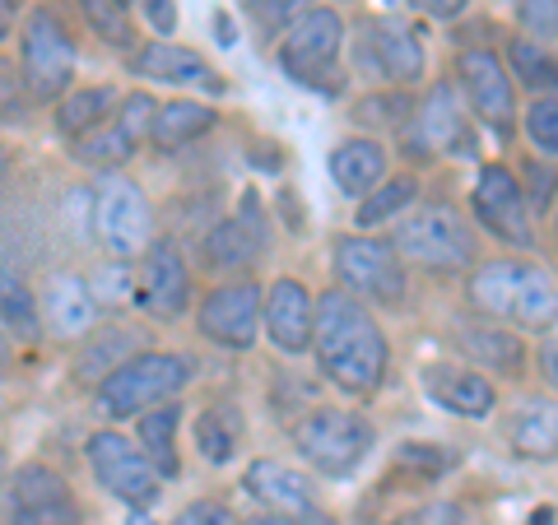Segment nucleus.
<instances>
[{
  "instance_id": "obj_1",
  "label": "nucleus",
  "mask_w": 558,
  "mask_h": 525,
  "mask_svg": "<svg viewBox=\"0 0 558 525\" xmlns=\"http://www.w3.org/2000/svg\"><path fill=\"white\" fill-rule=\"evenodd\" d=\"M312 354H317L322 373L349 395H373L387 381V363H391L387 335H381L368 303L349 297L344 289H326L317 297Z\"/></svg>"
},
{
  "instance_id": "obj_2",
  "label": "nucleus",
  "mask_w": 558,
  "mask_h": 525,
  "mask_svg": "<svg viewBox=\"0 0 558 525\" xmlns=\"http://www.w3.org/2000/svg\"><path fill=\"white\" fill-rule=\"evenodd\" d=\"M186 381H191V363L182 354L145 349V354H131L121 367H112L94 387V400L108 418H140L168 405V400H178L186 391Z\"/></svg>"
},
{
  "instance_id": "obj_3",
  "label": "nucleus",
  "mask_w": 558,
  "mask_h": 525,
  "mask_svg": "<svg viewBox=\"0 0 558 525\" xmlns=\"http://www.w3.org/2000/svg\"><path fill=\"white\" fill-rule=\"evenodd\" d=\"M340 51H344V20L330 5H312L299 14L275 42V61L279 70L303 84V89H322V94H340Z\"/></svg>"
},
{
  "instance_id": "obj_4",
  "label": "nucleus",
  "mask_w": 558,
  "mask_h": 525,
  "mask_svg": "<svg viewBox=\"0 0 558 525\" xmlns=\"http://www.w3.org/2000/svg\"><path fill=\"white\" fill-rule=\"evenodd\" d=\"M391 247L405 266L433 270V274H461L475 260V233H470V223L457 205L433 200L396 223Z\"/></svg>"
},
{
  "instance_id": "obj_5",
  "label": "nucleus",
  "mask_w": 558,
  "mask_h": 525,
  "mask_svg": "<svg viewBox=\"0 0 558 525\" xmlns=\"http://www.w3.org/2000/svg\"><path fill=\"white\" fill-rule=\"evenodd\" d=\"M377 442V428L354 410H307L299 424H293V447L299 456L326 479H349L354 469L368 461V451Z\"/></svg>"
},
{
  "instance_id": "obj_6",
  "label": "nucleus",
  "mask_w": 558,
  "mask_h": 525,
  "mask_svg": "<svg viewBox=\"0 0 558 525\" xmlns=\"http://www.w3.org/2000/svg\"><path fill=\"white\" fill-rule=\"evenodd\" d=\"M75 38H70V28L61 24L57 10H28V20L20 28V70H24V89L28 98L38 102H57L70 94V84H75Z\"/></svg>"
},
{
  "instance_id": "obj_7",
  "label": "nucleus",
  "mask_w": 558,
  "mask_h": 525,
  "mask_svg": "<svg viewBox=\"0 0 558 525\" xmlns=\"http://www.w3.org/2000/svg\"><path fill=\"white\" fill-rule=\"evenodd\" d=\"M330 270H336L340 289L359 303L400 307L405 303V260L396 256L391 242L368 233H344L330 242Z\"/></svg>"
},
{
  "instance_id": "obj_8",
  "label": "nucleus",
  "mask_w": 558,
  "mask_h": 525,
  "mask_svg": "<svg viewBox=\"0 0 558 525\" xmlns=\"http://www.w3.org/2000/svg\"><path fill=\"white\" fill-rule=\"evenodd\" d=\"M84 461H89L98 488H108L131 512H149L163 493V475L149 465V456L121 428H98L89 442H84Z\"/></svg>"
},
{
  "instance_id": "obj_9",
  "label": "nucleus",
  "mask_w": 558,
  "mask_h": 525,
  "mask_svg": "<svg viewBox=\"0 0 558 525\" xmlns=\"http://www.w3.org/2000/svg\"><path fill=\"white\" fill-rule=\"evenodd\" d=\"M89 223H94L98 247L108 252V256H117V260L145 256V247L154 242V209H149V196H145V191H140L131 178H108V182L94 191Z\"/></svg>"
},
{
  "instance_id": "obj_10",
  "label": "nucleus",
  "mask_w": 558,
  "mask_h": 525,
  "mask_svg": "<svg viewBox=\"0 0 558 525\" xmlns=\"http://www.w3.org/2000/svg\"><path fill=\"white\" fill-rule=\"evenodd\" d=\"M470 209H475V223L498 237L502 247L531 252L535 247V229H531V205H526V186H521V172H512L508 163H484L475 191H470Z\"/></svg>"
},
{
  "instance_id": "obj_11",
  "label": "nucleus",
  "mask_w": 558,
  "mask_h": 525,
  "mask_svg": "<svg viewBox=\"0 0 558 525\" xmlns=\"http://www.w3.org/2000/svg\"><path fill=\"white\" fill-rule=\"evenodd\" d=\"M457 89L465 94L470 112H475L488 131L508 135L517 126V84H512V70L498 51L461 47L457 51Z\"/></svg>"
},
{
  "instance_id": "obj_12",
  "label": "nucleus",
  "mask_w": 558,
  "mask_h": 525,
  "mask_svg": "<svg viewBox=\"0 0 558 525\" xmlns=\"http://www.w3.org/2000/svg\"><path fill=\"white\" fill-rule=\"evenodd\" d=\"M260 307H266V289L256 279H229L196 303V330L209 344L242 354L260 335Z\"/></svg>"
},
{
  "instance_id": "obj_13",
  "label": "nucleus",
  "mask_w": 558,
  "mask_h": 525,
  "mask_svg": "<svg viewBox=\"0 0 558 525\" xmlns=\"http://www.w3.org/2000/svg\"><path fill=\"white\" fill-rule=\"evenodd\" d=\"M135 307L154 321H178L191 307V270L178 242L154 237L135 266Z\"/></svg>"
},
{
  "instance_id": "obj_14",
  "label": "nucleus",
  "mask_w": 558,
  "mask_h": 525,
  "mask_svg": "<svg viewBox=\"0 0 558 525\" xmlns=\"http://www.w3.org/2000/svg\"><path fill=\"white\" fill-rule=\"evenodd\" d=\"M359 65L368 70L373 80L410 89V84L424 80V47H418V38L400 20L377 14V20L359 24Z\"/></svg>"
},
{
  "instance_id": "obj_15",
  "label": "nucleus",
  "mask_w": 558,
  "mask_h": 525,
  "mask_svg": "<svg viewBox=\"0 0 558 525\" xmlns=\"http://www.w3.org/2000/svg\"><path fill=\"white\" fill-rule=\"evenodd\" d=\"M410 149L414 159H438V154H461L470 149V117L465 102L457 98V80H438L428 98L410 117Z\"/></svg>"
},
{
  "instance_id": "obj_16",
  "label": "nucleus",
  "mask_w": 558,
  "mask_h": 525,
  "mask_svg": "<svg viewBox=\"0 0 558 525\" xmlns=\"http://www.w3.org/2000/svg\"><path fill=\"white\" fill-rule=\"evenodd\" d=\"M312 317H317V297L307 293L303 279L279 274L266 289V307H260V330L270 335L279 354L299 358L312 349Z\"/></svg>"
},
{
  "instance_id": "obj_17",
  "label": "nucleus",
  "mask_w": 558,
  "mask_h": 525,
  "mask_svg": "<svg viewBox=\"0 0 558 525\" xmlns=\"http://www.w3.org/2000/svg\"><path fill=\"white\" fill-rule=\"evenodd\" d=\"M418 387H424V395L438 410L470 418V424H484V418L498 410V387L465 363H428L424 373H418Z\"/></svg>"
},
{
  "instance_id": "obj_18",
  "label": "nucleus",
  "mask_w": 558,
  "mask_h": 525,
  "mask_svg": "<svg viewBox=\"0 0 558 525\" xmlns=\"http://www.w3.org/2000/svg\"><path fill=\"white\" fill-rule=\"evenodd\" d=\"M131 75L140 80H154V84H172V89H205V94H223L229 80L209 65L201 51H191L182 42H145L131 51Z\"/></svg>"
},
{
  "instance_id": "obj_19",
  "label": "nucleus",
  "mask_w": 558,
  "mask_h": 525,
  "mask_svg": "<svg viewBox=\"0 0 558 525\" xmlns=\"http://www.w3.org/2000/svg\"><path fill=\"white\" fill-rule=\"evenodd\" d=\"M242 484H247V493L275 516H293V521L317 516V484H312L303 469H293V465L275 461V456L252 461Z\"/></svg>"
},
{
  "instance_id": "obj_20",
  "label": "nucleus",
  "mask_w": 558,
  "mask_h": 525,
  "mask_svg": "<svg viewBox=\"0 0 558 525\" xmlns=\"http://www.w3.org/2000/svg\"><path fill=\"white\" fill-rule=\"evenodd\" d=\"M38 312H43V326L57 340H84L98 326V297L89 289V279L70 274V270L47 274L43 297H38Z\"/></svg>"
},
{
  "instance_id": "obj_21",
  "label": "nucleus",
  "mask_w": 558,
  "mask_h": 525,
  "mask_svg": "<svg viewBox=\"0 0 558 525\" xmlns=\"http://www.w3.org/2000/svg\"><path fill=\"white\" fill-rule=\"evenodd\" d=\"M526 270H531V260H517V256L480 260L465 279L470 307H475L484 321H512L517 303H521V284H526Z\"/></svg>"
},
{
  "instance_id": "obj_22",
  "label": "nucleus",
  "mask_w": 558,
  "mask_h": 525,
  "mask_svg": "<svg viewBox=\"0 0 558 525\" xmlns=\"http://www.w3.org/2000/svg\"><path fill=\"white\" fill-rule=\"evenodd\" d=\"M260 252H266V223L256 215V200H247V215L238 209L233 219H219L201 242V260H205V270H215V274L252 266Z\"/></svg>"
},
{
  "instance_id": "obj_23",
  "label": "nucleus",
  "mask_w": 558,
  "mask_h": 525,
  "mask_svg": "<svg viewBox=\"0 0 558 525\" xmlns=\"http://www.w3.org/2000/svg\"><path fill=\"white\" fill-rule=\"evenodd\" d=\"M330 182H336L344 196H368L373 186L387 182V145L373 135H349L330 149Z\"/></svg>"
},
{
  "instance_id": "obj_24",
  "label": "nucleus",
  "mask_w": 558,
  "mask_h": 525,
  "mask_svg": "<svg viewBox=\"0 0 558 525\" xmlns=\"http://www.w3.org/2000/svg\"><path fill=\"white\" fill-rule=\"evenodd\" d=\"M508 447L521 461H539V465L558 461V405L554 400H539V395L521 400L508 418Z\"/></svg>"
},
{
  "instance_id": "obj_25",
  "label": "nucleus",
  "mask_w": 558,
  "mask_h": 525,
  "mask_svg": "<svg viewBox=\"0 0 558 525\" xmlns=\"http://www.w3.org/2000/svg\"><path fill=\"white\" fill-rule=\"evenodd\" d=\"M219 112L201 98H168L159 102V117H154V131H149V145L159 154H178L186 145H196L201 135L215 131Z\"/></svg>"
},
{
  "instance_id": "obj_26",
  "label": "nucleus",
  "mask_w": 558,
  "mask_h": 525,
  "mask_svg": "<svg viewBox=\"0 0 558 525\" xmlns=\"http://www.w3.org/2000/svg\"><path fill=\"white\" fill-rule=\"evenodd\" d=\"M178 428H182V405L178 400H168V405L149 410L135 418V447L149 456V465L159 469L163 479L178 475Z\"/></svg>"
},
{
  "instance_id": "obj_27",
  "label": "nucleus",
  "mask_w": 558,
  "mask_h": 525,
  "mask_svg": "<svg viewBox=\"0 0 558 525\" xmlns=\"http://www.w3.org/2000/svg\"><path fill=\"white\" fill-rule=\"evenodd\" d=\"M461 354H470L475 363L494 367V373H508V377H521V367H526V349L512 330H502V321H484V326H465L461 335Z\"/></svg>"
},
{
  "instance_id": "obj_28",
  "label": "nucleus",
  "mask_w": 558,
  "mask_h": 525,
  "mask_svg": "<svg viewBox=\"0 0 558 525\" xmlns=\"http://www.w3.org/2000/svg\"><path fill=\"white\" fill-rule=\"evenodd\" d=\"M10 498H14V516H43V512H57V506H70V484L57 475L51 465H20V475L10 484Z\"/></svg>"
},
{
  "instance_id": "obj_29",
  "label": "nucleus",
  "mask_w": 558,
  "mask_h": 525,
  "mask_svg": "<svg viewBox=\"0 0 558 525\" xmlns=\"http://www.w3.org/2000/svg\"><path fill=\"white\" fill-rule=\"evenodd\" d=\"M121 94L112 84H94V89H70L61 102H57V131L65 139H84L89 131H98L102 121L117 112Z\"/></svg>"
},
{
  "instance_id": "obj_30",
  "label": "nucleus",
  "mask_w": 558,
  "mask_h": 525,
  "mask_svg": "<svg viewBox=\"0 0 558 525\" xmlns=\"http://www.w3.org/2000/svg\"><path fill=\"white\" fill-rule=\"evenodd\" d=\"M0 321L10 326V335H24V340H38V330H43L38 297H33L20 266L5 252H0Z\"/></svg>"
},
{
  "instance_id": "obj_31",
  "label": "nucleus",
  "mask_w": 558,
  "mask_h": 525,
  "mask_svg": "<svg viewBox=\"0 0 558 525\" xmlns=\"http://www.w3.org/2000/svg\"><path fill=\"white\" fill-rule=\"evenodd\" d=\"M414 200H418V178L414 172H400V178H387L359 200L354 223L359 229H387V223H396Z\"/></svg>"
},
{
  "instance_id": "obj_32",
  "label": "nucleus",
  "mask_w": 558,
  "mask_h": 525,
  "mask_svg": "<svg viewBox=\"0 0 558 525\" xmlns=\"http://www.w3.org/2000/svg\"><path fill=\"white\" fill-rule=\"evenodd\" d=\"M196 447L205 465H229L242 447V414L233 405H209L196 418Z\"/></svg>"
},
{
  "instance_id": "obj_33",
  "label": "nucleus",
  "mask_w": 558,
  "mask_h": 525,
  "mask_svg": "<svg viewBox=\"0 0 558 525\" xmlns=\"http://www.w3.org/2000/svg\"><path fill=\"white\" fill-rule=\"evenodd\" d=\"M508 70H512V84L539 94H558V57L554 47L545 42H531V38H512L508 42Z\"/></svg>"
},
{
  "instance_id": "obj_34",
  "label": "nucleus",
  "mask_w": 558,
  "mask_h": 525,
  "mask_svg": "<svg viewBox=\"0 0 558 525\" xmlns=\"http://www.w3.org/2000/svg\"><path fill=\"white\" fill-rule=\"evenodd\" d=\"M554 321H558V279L539 266V260H531L512 326H521V330H554Z\"/></svg>"
},
{
  "instance_id": "obj_35",
  "label": "nucleus",
  "mask_w": 558,
  "mask_h": 525,
  "mask_svg": "<svg viewBox=\"0 0 558 525\" xmlns=\"http://www.w3.org/2000/svg\"><path fill=\"white\" fill-rule=\"evenodd\" d=\"M135 139L117 126V117H108L98 131H89L84 139H75V159L84 168H102V172H117L121 163H131L135 159Z\"/></svg>"
},
{
  "instance_id": "obj_36",
  "label": "nucleus",
  "mask_w": 558,
  "mask_h": 525,
  "mask_svg": "<svg viewBox=\"0 0 558 525\" xmlns=\"http://www.w3.org/2000/svg\"><path fill=\"white\" fill-rule=\"evenodd\" d=\"M80 10H84V20H89V28H94L108 47H121V51L135 47L131 5H121V0H80Z\"/></svg>"
},
{
  "instance_id": "obj_37",
  "label": "nucleus",
  "mask_w": 558,
  "mask_h": 525,
  "mask_svg": "<svg viewBox=\"0 0 558 525\" xmlns=\"http://www.w3.org/2000/svg\"><path fill=\"white\" fill-rule=\"evenodd\" d=\"M521 131L539 159H558V94L531 98V108L521 112Z\"/></svg>"
},
{
  "instance_id": "obj_38",
  "label": "nucleus",
  "mask_w": 558,
  "mask_h": 525,
  "mask_svg": "<svg viewBox=\"0 0 558 525\" xmlns=\"http://www.w3.org/2000/svg\"><path fill=\"white\" fill-rule=\"evenodd\" d=\"M354 117L363 121V126H391V131H405L410 117H414V102L405 89H387V94H368L354 102Z\"/></svg>"
},
{
  "instance_id": "obj_39",
  "label": "nucleus",
  "mask_w": 558,
  "mask_h": 525,
  "mask_svg": "<svg viewBox=\"0 0 558 525\" xmlns=\"http://www.w3.org/2000/svg\"><path fill=\"white\" fill-rule=\"evenodd\" d=\"M457 465V451L451 447H424V442H405L396 451V469H410L414 484H428V479H438L447 475V469Z\"/></svg>"
},
{
  "instance_id": "obj_40",
  "label": "nucleus",
  "mask_w": 558,
  "mask_h": 525,
  "mask_svg": "<svg viewBox=\"0 0 558 525\" xmlns=\"http://www.w3.org/2000/svg\"><path fill=\"white\" fill-rule=\"evenodd\" d=\"M112 117H117V126L135 139V145H145L149 131H154V117H159V98L145 94V89H131L126 98L117 102V112H112Z\"/></svg>"
},
{
  "instance_id": "obj_41",
  "label": "nucleus",
  "mask_w": 558,
  "mask_h": 525,
  "mask_svg": "<svg viewBox=\"0 0 558 525\" xmlns=\"http://www.w3.org/2000/svg\"><path fill=\"white\" fill-rule=\"evenodd\" d=\"M517 24L526 28L531 42H554L558 38V0H517Z\"/></svg>"
},
{
  "instance_id": "obj_42",
  "label": "nucleus",
  "mask_w": 558,
  "mask_h": 525,
  "mask_svg": "<svg viewBox=\"0 0 558 525\" xmlns=\"http://www.w3.org/2000/svg\"><path fill=\"white\" fill-rule=\"evenodd\" d=\"M521 186H526L531 215H545V209L558 200V172L545 168V163H531V168H526V178H521Z\"/></svg>"
},
{
  "instance_id": "obj_43",
  "label": "nucleus",
  "mask_w": 558,
  "mask_h": 525,
  "mask_svg": "<svg viewBox=\"0 0 558 525\" xmlns=\"http://www.w3.org/2000/svg\"><path fill=\"white\" fill-rule=\"evenodd\" d=\"M312 5H317V0H260L252 14H256V24L266 28V33H284V28L299 20V14H307Z\"/></svg>"
},
{
  "instance_id": "obj_44",
  "label": "nucleus",
  "mask_w": 558,
  "mask_h": 525,
  "mask_svg": "<svg viewBox=\"0 0 558 525\" xmlns=\"http://www.w3.org/2000/svg\"><path fill=\"white\" fill-rule=\"evenodd\" d=\"M172 525H233L229 512H223L219 502H209V498H196V502H186L178 516H172Z\"/></svg>"
},
{
  "instance_id": "obj_45",
  "label": "nucleus",
  "mask_w": 558,
  "mask_h": 525,
  "mask_svg": "<svg viewBox=\"0 0 558 525\" xmlns=\"http://www.w3.org/2000/svg\"><path fill=\"white\" fill-rule=\"evenodd\" d=\"M140 5H145L149 28L159 38H172V28H178V0H140Z\"/></svg>"
},
{
  "instance_id": "obj_46",
  "label": "nucleus",
  "mask_w": 558,
  "mask_h": 525,
  "mask_svg": "<svg viewBox=\"0 0 558 525\" xmlns=\"http://www.w3.org/2000/svg\"><path fill=\"white\" fill-rule=\"evenodd\" d=\"M539 377H545V387L558 395V335L539 344Z\"/></svg>"
},
{
  "instance_id": "obj_47",
  "label": "nucleus",
  "mask_w": 558,
  "mask_h": 525,
  "mask_svg": "<svg viewBox=\"0 0 558 525\" xmlns=\"http://www.w3.org/2000/svg\"><path fill=\"white\" fill-rule=\"evenodd\" d=\"M410 5H418L424 14H433V20H451V14L465 10V0H410Z\"/></svg>"
},
{
  "instance_id": "obj_48",
  "label": "nucleus",
  "mask_w": 558,
  "mask_h": 525,
  "mask_svg": "<svg viewBox=\"0 0 558 525\" xmlns=\"http://www.w3.org/2000/svg\"><path fill=\"white\" fill-rule=\"evenodd\" d=\"M14 373V335H10V326L0 321V377H10Z\"/></svg>"
},
{
  "instance_id": "obj_49",
  "label": "nucleus",
  "mask_w": 558,
  "mask_h": 525,
  "mask_svg": "<svg viewBox=\"0 0 558 525\" xmlns=\"http://www.w3.org/2000/svg\"><path fill=\"white\" fill-rule=\"evenodd\" d=\"M242 525H307V521H293V516H275V512H266V516H247Z\"/></svg>"
},
{
  "instance_id": "obj_50",
  "label": "nucleus",
  "mask_w": 558,
  "mask_h": 525,
  "mask_svg": "<svg viewBox=\"0 0 558 525\" xmlns=\"http://www.w3.org/2000/svg\"><path fill=\"white\" fill-rule=\"evenodd\" d=\"M5 28H10V5H0V42H5Z\"/></svg>"
},
{
  "instance_id": "obj_51",
  "label": "nucleus",
  "mask_w": 558,
  "mask_h": 525,
  "mask_svg": "<svg viewBox=\"0 0 558 525\" xmlns=\"http://www.w3.org/2000/svg\"><path fill=\"white\" fill-rule=\"evenodd\" d=\"M126 525H154V521H149L145 512H131V516H126Z\"/></svg>"
},
{
  "instance_id": "obj_52",
  "label": "nucleus",
  "mask_w": 558,
  "mask_h": 525,
  "mask_svg": "<svg viewBox=\"0 0 558 525\" xmlns=\"http://www.w3.org/2000/svg\"><path fill=\"white\" fill-rule=\"evenodd\" d=\"M0 488H5V456H0Z\"/></svg>"
},
{
  "instance_id": "obj_53",
  "label": "nucleus",
  "mask_w": 558,
  "mask_h": 525,
  "mask_svg": "<svg viewBox=\"0 0 558 525\" xmlns=\"http://www.w3.org/2000/svg\"><path fill=\"white\" fill-rule=\"evenodd\" d=\"M554 242H558V205H554Z\"/></svg>"
},
{
  "instance_id": "obj_54",
  "label": "nucleus",
  "mask_w": 558,
  "mask_h": 525,
  "mask_svg": "<svg viewBox=\"0 0 558 525\" xmlns=\"http://www.w3.org/2000/svg\"><path fill=\"white\" fill-rule=\"evenodd\" d=\"M242 5H247V10H256V5H260V0H242Z\"/></svg>"
},
{
  "instance_id": "obj_55",
  "label": "nucleus",
  "mask_w": 558,
  "mask_h": 525,
  "mask_svg": "<svg viewBox=\"0 0 558 525\" xmlns=\"http://www.w3.org/2000/svg\"><path fill=\"white\" fill-rule=\"evenodd\" d=\"M391 525H414V521H391Z\"/></svg>"
},
{
  "instance_id": "obj_56",
  "label": "nucleus",
  "mask_w": 558,
  "mask_h": 525,
  "mask_svg": "<svg viewBox=\"0 0 558 525\" xmlns=\"http://www.w3.org/2000/svg\"><path fill=\"white\" fill-rule=\"evenodd\" d=\"M121 5H135V0H121Z\"/></svg>"
}]
</instances>
